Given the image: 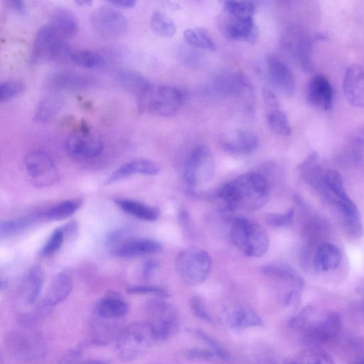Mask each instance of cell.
Returning a JSON list of instances; mask_svg holds the SVG:
<instances>
[{
	"mask_svg": "<svg viewBox=\"0 0 364 364\" xmlns=\"http://www.w3.org/2000/svg\"><path fill=\"white\" fill-rule=\"evenodd\" d=\"M270 187L265 178L257 173H248L225 184L217 192L229 211H254L268 202Z\"/></svg>",
	"mask_w": 364,
	"mask_h": 364,
	"instance_id": "cell-1",
	"label": "cell"
},
{
	"mask_svg": "<svg viewBox=\"0 0 364 364\" xmlns=\"http://www.w3.org/2000/svg\"><path fill=\"white\" fill-rule=\"evenodd\" d=\"M290 325L302 332L303 341L311 347L334 342L343 327L342 319L336 312H318L312 307L301 311Z\"/></svg>",
	"mask_w": 364,
	"mask_h": 364,
	"instance_id": "cell-2",
	"label": "cell"
},
{
	"mask_svg": "<svg viewBox=\"0 0 364 364\" xmlns=\"http://www.w3.org/2000/svg\"><path fill=\"white\" fill-rule=\"evenodd\" d=\"M184 94L169 85H151L137 98L138 109L164 117L175 115L184 104Z\"/></svg>",
	"mask_w": 364,
	"mask_h": 364,
	"instance_id": "cell-3",
	"label": "cell"
},
{
	"mask_svg": "<svg viewBox=\"0 0 364 364\" xmlns=\"http://www.w3.org/2000/svg\"><path fill=\"white\" fill-rule=\"evenodd\" d=\"M230 238L232 244L240 252L251 258L262 256L269 248V235L260 225L246 218H235Z\"/></svg>",
	"mask_w": 364,
	"mask_h": 364,
	"instance_id": "cell-4",
	"label": "cell"
},
{
	"mask_svg": "<svg viewBox=\"0 0 364 364\" xmlns=\"http://www.w3.org/2000/svg\"><path fill=\"white\" fill-rule=\"evenodd\" d=\"M157 342L152 328L146 322L133 323L124 329L118 336L116 354L120 360L131 361Z\"/></svg>",
	"mask_w": 364,
	"mask_h": 364,
	"instance_id": "cell-5",
	"label": "cell"
},
{
	"mask_svg": "<svg viewBox=\"0 0 364 364\" xmlns=\"http://www.w3.org/2000/svg\"><path fill=\"white\" fill-rule=\"evenodd\" d=\"M175 268L184 283L189 286H197L209 278L212 269V260L206 251L191 248L178 254Z\"/></svg>",
	"mask_w": 364,
	"mask_h": 364,
	"instance_id": "cell-6",
	"label": "cell"
},
{
	"mask_svg": "<svg viewBox=\"0 0 364 364\" xmlns=\"http://www.w3.org/2000/svg\"><path fill=\"white\" fill-rule=\"evenodd\" d=\"M164 298L149 300L144 305L146 323L152 328L157 341H165L178 329L179 316L175 308Z\"/></svg>",
	"mask_w": 364,
	"mask_h": 364,
	"instance_id": "cell-7",
	"label": "cell"
},
{
	"mask_svg": "<svg viewBox=\"0 0 364 364\" xmlns=\"http://www.w3.org/2000/svg\"><path fill=\"white\" fill-rule=\"evenodd\" d=\"M8 346L18 360L27 364L40 363L46 352L44 337L31 331H17L11 333L8 338Z\"/></svg>",
	"mask_w": 364,
	"mask_h": 364,
	"instance_id": "cell-8",
	"label": "cell"
},
{
	"mask_svg": "<svg viewBox=\"0 0 364 364\" xmlns=\"http://www.w3.org/2000/svg\"><path fill=\"white\" fill-rule=\"evenodd\" d=\"M66 39L51 23L45 24L38 30L33 44L31 61L40 64L68 55Z\"/></svg>",
	"mask_w": 364,
	"mask_h": 364,
	"instance_id": "cell-9",
	"label": "cell"
},
{
	"mask_svg": "<svg viewBox=\"0 0 364 364\" xmlns=\"http://www.w3.org/2000/svg\"><path fill=\"white\" fill-rule=\"evenodd\" d=\"M215 164L211 151L201 144L194 149L186 158L184 169V180L190 188H195L211 180Z\"/></svg>",
	"mask_w": 364,
	"mask_h": 364,
	"instance_id": "cell-10",
	"label": "cell"
},
{
	"mask_svg": "<svg viewBox=\"0 0 364 364\" xmlns=\"http://www.w3.org/2000/svg\"><path fill=\"white\" fill-rule=\"evenodd\" d=\"M90 23L97 35L108 39L124 37L129 28L126 17L112 7L96 9L91 15Z\"/></svg>",
	"mask_w": 364,
	"mask_h": 364,
	"instance_id": "cell-11",
	"label": "cell"
},
{
	"mask_svg": "<svg viewBox=\"0 0 364 364\" xmlns=\"http://www.w3.org/2000/svg\"><path fill=\"white\" fill-rule=\"evenodd\" d=\"M24 163L31 182L37 188L51 186L59 180L55 162L45 152L38 151L30 153Z\"/></svg>",
	"mask_w": 364,
	"mask_h": 364,
	"instance_id": "cell-12",
	"label": "cell"
},
{
	"mask_svg": "<svg viewBox=\"0 0 364 364\" xmlns=\"http://www.w3.org/2000/svg\"><path fill=\"white\" fill-rule=\"evenodd\" d=\"M65 147L71 157L78 160H90L101 155L104 142L99 133L88 128H82L69 135Z\"/></svg>",
	"mask_w": 364,
	"mask_h": 364,
	"instance_id": "cell-13",
	"label": "cell"
},
{
	"mask_svg": "<svg viewBox=\"0 0 364 364\" xmlns=\"http://www.w3.org/2000/svg\"><path fill=\"white\" fill-rule=\"evenodd\" d=\"M73 289V280L68 271L60 272L52 281L45 298L34 311L40 320L47 318L56 306L63 303L70 296Z\"/></svg>",
	"mask_w": 364,
	"mask_h": 364,
	"instance_id": "cell-14",
	"label": "cell"
},
{
	"mask_svg": "<svg viewBox=\"0 0 364 364\" xmlns=\"http://www.w3.org/2000/svg\"><path fill=\"white\" fill-rule=\"evenodd\" d=\"M262 98L265 105L267 123L273 133L280 136H289L292 133L288 117L281 109L275 93L268 88H263Z\"/></svg>",
	"mask_w": 364,
	"mask_h": 364,
	"instance_id": "cell-15",
	"label": "cell"
},
{
	"mask_svg": "<svg viewBox=\"0 0 364 364\" xmlns=\"http://www.w3.org/2000/svg\"><path fill=\"white\" fill-rule=\"evenodd\" d=\"M222 30L227 38L235 41L253 44L258 37L253 17H237L225 13Z\"/></svg>",
	"mask_w": 364,
	"mask_h": 364,
	"instance_id": "cell-16",
	"label": "cell"
},
{
	"mask_svg": "<svg viewBox=\"0 0 364 364\" xmlns=\"http://www.w3.org/2000/svg\"><path fill=\"white\" fill-rule=\"evenodd\" d=\"M312 41L313 39L309 34L302 30L291 32L285 41L286 50L307 72L312 69Z\"/></svg>",
	"mask_w": 364,
	"mask_h": 364,
	"instance_id": "cell-17",
	"label": "cell"
},
{
	"mask_svg": "<svg viewBox=\"0 0 364 364\" xmlns=\"http://www.w3.org/2000/svg\"><path fill=\"white\" fill-rule=\"evenodd\" d=\"M220 142L226 152L244 155L253 152L258 146L259 140L251 131L235 130L223 134Z\"/></svg>",
	"mask_w": 364,
	"mask_h": 364,
	"instance_id": "cell-18",
	"label": "cell"
},
{
	"mask_svg": "<svg viewBox=\"0 0 364 364\" xmlns=\"http://www.w3.org/2000/svg\"><path fill=\"white\" fill-rule=\"evenodd\" d=\"M162 250V246L157 240L129 237L113 249V253L117 258H129L157 253Z\"/></svg>",
	"mask_w": 364,
	"mask_h": 364,
	"instance_id": "cell-19",
	"label": "cell"
},
{
	"mask_svg": "<svg viewBox=\"0 0 364 364\" xmlns=\"http://www.w3.org/2000/svg\"><path fill=\"white\" fill-rule=\"evenodd\" d=\"M307 99L315 108L329 111L333 105L334 93L329 80L322 75L312 77L307 86Z\"/></svg>",
	"mask_w": 364,
	"mask_h": 364,
	"instance_id": "cell-20",
	"label": "cell"
},
{
	"mask_svg": "<svg viewBox=\"0 0 364 364\" xmlns=\"http://www.w3.org/2000/svg\"><path fill=\"white\" fill-rule=\"evenodd\" d=\"M345 95L354 107L364 108V68L359 65L349 66L343 82Z\"/></svg>",
	"mask_w": 364,
	"mask_h": 364,
	"instance_id": "cell-21",
	"label": "cell"
},
{
	"mask_svg": "<svg viewBox=\"0 0 364 364\" xmlns=\"http://www.w3.org/2000/svg\"><path fill=\"white\" fill-rule=\"evenodd\" d=\"M267 67L273 84L281 91L291 94L295 90V78L288 66L274 55L267 57Z\"/></svg>",
	"mask_w": 364,
	"mask_h": 364,
	"instance_id": "cell-22",
	"label": "cell"
},
{
	"mask_svg": "<svg viewBox=\"0 0 364 364\" xmlns=\"http://www.w3.org/2000/svg\"><path fill=\"white\" fill-rule=\"evenodd\" d=\"M160 173V166L156 162L140 159L127 162L119 166L107 179V184H113L127 179L134 175L154 176Z\"/></svg>",
	"mask_w": 364,
	"mask_h": 364,
	"instance_id": "cell-23",
	"label": "cell"
},
{
	"mask_svg": "<svg viewBox=\"0 0 364 364\" xmlns=\"http://www.w3.org/2000/svg\"><path fill=\"white\" fill-rule=\"evenodd\" d=\"M318 163L319 155L314 152L300 164L298 169L304 181L319 191L325 198L328 193L325 180V173Z\"/></svg>",
	"mask_w": 364,
	"mask_h": 364,
	"instance_id": "cell-24",
	"label": "cell"
},
{
	"mask_svg": "<svg viewBox=\"0 0 364 364\" xmlns=\"http://www.w3.org/2000/svg\"><path fill=\"white\" fill-rule=\"evenodd\" d=\"M128 312V304L122 296L115 293L100 299L94 307L95 316L115 320L124 318Z\"/></svg>",
	"mask_w": 364,
	"mask_h": 364,
	"instance_id": "cell-25",
	"label": "cell"
},
{
	"mask_svg": "<svg viewBox=\"0 0 364 364\" xmlns=\"http://www.w3.org/2000/svg\"><path fill=\"white\" fill-rule=\"evenodd\" d=\"M118 320L105 319L95 316L90 324V341L98 345H105L117 341L122 329Z\"/></svg>",
	"mask_w": 364,
	"mask_h": 364,
	"instance_id": "cell-26",
	"label": "cell"
},
{
	"mask_svg": "<svg viewBox=\"0 0 364 364\" xmlns=\"http://www.w3.org/2000/svg\"><path fill=\"white\" fill-rule=\"evenodd\" d=\"M48 82L57 90H82L92 86L94 79L74 72H60L54 75Z\"/></svg>",
	"mask_w": 364,
	"mask_h": 364,
	"instance_id": "cell-27",
	"label": "cell"
},
{
	"mask_svg": "<svg viewBox=\"0 0 364 364\" xmlns=\"http://www.w3.org/2000/svg\"><path fill=\"white\" fill-rule=\"evenodd\" d=\"M50 23L66 39L74 37L79 31V23L77 17L66 8L56 9L52 12Z\"/></svg>",
	"mask_w": 364,
	"mask_h": 364,
	"instance_id": "cell-28",
	"label": "cell"
},
{
	"mask_svg": "<svg viewBox=\"0 0 364 364\" xmlns=\"http://www.w3.org/2000/svg\"><path fill=\"white\" fill-rule=\"evenodd\" d=\"M334 204L342 212L347 231L354 237H361L363 233L361 218L354 202L347 196L336 200Z\"/></svg>",
	"mask_w": 364,
	"mask_h": 364,
	"instance_id": "cell-29",
	"label": "cell"
},
{
	"mask_svg": "<svg viewBox=\"0 0 364 364\" xmlns=\"http://www.w3.org/2000/svg\"><path fill=\"white\" fill-rule=\"evenodd\" d=\"M342 260L339 249L330 244H323L319 247L314 258L315 269L319 271L327 272L336 269Z\"/></svg>",
	"mask_w": 364,
	"mask_h": 364,
	"instance_id": "cell-30",
	"label": "cell"
},
{
	"mask_svg": "<svg viewBox=\"0 0 364 364\" xmlns=\"http://www.w3.org/2000/svg\"><path fill=\"white\" fill-rule=\"evenodd\" d=\"M64 100L59 94L48 95L43 99L35 113L34 119L39 124L51 122L63 108Z\"/></svg>",
	"mask_w": 364,
	"mask_h": 364,
	"instance_id": "cell-31",
	"label": "cell"
},
{
	"mask_svg": "<svg viewBox=\"0 0 364 364\" xmlns=\"http://www.w3.org/2000/svg\"><path fill=\"white\" fill-rule=\"evenodd\" d=\"M115 202L121 210L142 221L154 222L159 217L156 209L133 200L117 199Z\"/></svg>",
	"mask_w": 364,
	"mask_h": 364,
	"instance_id": "cell-32",
	"label": "cell"
},
{
	"mask_svg": "<svg viewBox=\"0 0 364 364\" xmlns=\"http://www.w3.org/2000/svg\"><path fill=\"white\" fill-rule=\"evenodd\" d=\"M120 87L129 91L139 98L149 88L151 84L138 73L133 70H122L115 78Z\"/></svg>",
	"mask_w": 364,
	"mask_h": 364,
	"instance_id": "cell-33",
	"label": "cell"
},
{
	"mask_svg": "<svg viewBox=\"0 0 364 364\" xmlns=\"http://www.w3.org/2000/svg\"><path fill=\"white\" fill-rule=\"evenodd\" d=\"M44 281V272L39 265L33 267L24 281L23 290V298L29 305L35 304L43 289Z\"/></svg>",
	"mask_w": 364,
	"mask_h": 364,
	"instance_id": "cell-34",
	"label": "cell"
},
{
	"mask_svg": "<svg viewBox=\"0 0 364 364\" xmlns=\"http://www.w3.org/2000/svg\"><path fill=\"white\" fill-rule=\"evenodd\" d=\"M40 218H43L42 214L3 221L0 224V236L2 238H8L22 233L39 221Z\"/></svg>",
	"mask_w": 364,
	"mask_h": 364,
	"instance_id": "cell-35",
	"label": "cell"
},
{
	"mask_svg": "<svg viewBox=\"0 0 364 364\" xmlns=\"http://www.w3.org/2000/svg\"><path fill=\"white\" fill-rule=\"evenodd\" d=\"M228 323L231 328L244 329L262 325L259 315L249 308H242L234 311L229 317Z\"/></svg>",
	"mask_w": 364,
	"mask_h": 364,
	"instance_id": "cell-36",
	"label": "cell"
},
{
	"mask_svg": "<svg viewBox=\"0 0 364 364\" xmlns=\"http://www.w3.org/2000/svg\"><path fill=\"white\" fill-rule=\"evenodd\" d=\"M81 200H69L61 202L44 213L43 218L48 221H60L74 215L82 206Z\"/></svg>",
	"mask_w": 364,
	"mask_h": 364,
	"instance_id": "cell-37",
	"label": "cell"
},
{
	"mask_svg": "<svg viewBox=\"0 0 364 364\" xmlns=\"http://www.w3.org/2000/svg\"><path fill=\"white\" fill-rule=\"evenodd\" d=\"M184 40L189 45L201 50L214 52L216 45L209 32L203 28H190L184 32Z\"/></svg>",
	"mask_w": 364,
	"mask_h": 364,
	"instance_id": "cell-38",
	"label": "cell"
},
{
	"mask_svg": "<svg viewBox=\"0 0 364 364\" xmlns=\"http://www.w3.org/2000/svg\"><path fill=\"white\" fill-rule=\"evenodd\" d=\"M150 23L152 30L161 37L171 38L177 32L175 21L159 11L153 13Z\"/></svg>",
	"mask_w": 364,
	"mask_h": 364,
	"instance_id": "cell-39",
	"label": "cell"
},
{
	"mask_svg": "<svg viewBox=\"0 0 364 364\" xmlns=\"http://www.w3.org/2000/svg\"><path fill=\"white\" fill-rule=\"evenodd\" d=\"M261 271L265 276L285 281L294 282L303 287V282L298 273L286 265H269L263 266Z\"/></svg>",
	"mask_w": 364,
	"mask_h": 364,
	"instance_id": "cell-40",
	"label": "cell"
},
{
	"mask_svg": "<svg viewBox=\"0 0 364 364\" xmlns=\"http://www.w3.org/2000/svg\"><path fill=\"white\" fill-rule=\"evenodd\" d=\"M68 57L72 62L84 68H99L105 64L104 58L100 54L93 51H70Z\"/></svg>",
	"mask_w": 364,
	"mask_h": 364,
	"instance_id": "cell-41",
	"label": "cell"
},
{
	"mask_svg": "<svg viewBox=\"0 0 364 364\" xmlns=\"http://www.w3.org/2000/svg\"><path fill=\"white\" fill-rule=\"evenodd\" d=\"M325 180L327 189L333 197L332 202L334 203L337 199H342L348 196L343 177L339 173L334 171V169H329L325 173Z\"/></svg>",
	"mask_w": 364,
	"mask_h": 364,
	"instance_id": "cell-42",
	"label": "cell"
},
{
	"mask_svg": "<svg viewBox=\"0 0 364 364\" xmlns=\"http://www.w3.org/2000/svg\"><path fill=\"white\" fill-rule=\"evenodd\" d=\"M300 358L289 364H334L330 355L318 347L309 348Z\"/></svg>",
	"mask_w": 364,
	"mask_h": 364,
	"instance_id": "cell-43",
	"label": "cell"
},
{
	"mask_svg": "<svg viewBox=\"0 0 364 364\" xmlns=\"http://www.w3.org/2000/svg\"><path fill=\"white\" fill-rule=\"evenodd\" d=\"M224 9L226 14L232 16L253 17L256 6L249 1H226Z\"/></svg>",
	"mask_w": 364,
	"mask_h": 364,
	"instance_id": "cell-44",
	"label": "cell"
},
{
	"mask_svg": "<svg viewBox=\"0 0 364 364\" xmlns=\"http://www.w3.org/2000/svg\"><path fill=\"white\" fill-rule=\"evenodd\" d=\"M26 90V84L19 80H9L0 86V102H7L22 94Z\"/></svg>",
	"mask_w": 364,
	"mask_h": 364,
	"instance_id": "cell-45",
	"label": "cell"
},
{
	"mask_svg": "<svg viewBox=\"0 0 364 364\" xmlns=\"http://www.w3.org/2000/svg\"><path fill=\"white\" fill-rule=\"evenodd\" d=\"M66 236L62 227L55 229L41 250L44 257L51 256L57 253L62 247Z\"/></svg>",
	"mask_w": 364,
	"mask_h": 364,
	"instance_id": "cell-46",
	"label": "cell"
},
{
	"mask_svg": "<svg viewBox=\"0 0 364 364\" xmlns=\"http://www.w3.org/2000/svg\"><path fill=\"white\" fill-rule=\"evenodd\" d=\"M294 215L293 209L284 214L270 213L265 216V222L274 227H285L292 224Z\"/></svg>",
	"mask_w": 364,
	"mask_h": 364,
	"instance_id": "cell-47",
	"label": "cell"
},
{
	"mask_svg": "<svg viewBox=\"0 0 364 364\" xmlns=\"http://www.w3.org/2000/svg\"><path fill=\"white\" fill-rule=\"evenodd\" d=\"M128 293L132 295H153L160 298L169 297L163 288L153 285H135L128 287Z\"/></svg>",
	"mask_w": 364,
	"mask_h": 364,
	"instance_id": "cell-48",
	"label": "cell"
},
{
	"mask_svg": "<svg viewBox=\"0 0 364 364\" xmlns=\"http://www.w3.org/2000/svg\"><path fill=\"white\" fill-rule=\"evenodd\" d=\"M194 334L211 348V351L214 352L216 356L222 359H227L229 358L228 353L226 350L215 341L211 336L200 329L194 330Z\"/></svg>",
	"mask_w": 364,
	"mask_h": 364,
	"instance_id": "cell-49",
	"label": "cell"
},
{
	"mask_svg": "<svg viewBox=\"0 0 364 364\" xmlns=\"http://www.w3.org/2000/svg\"><path fill=\"white\" fill-rule=\"evenodd\" d=\"M128 235V231L125 229L115 230L111 232L106 237V245L113 250L129 238Z\"/></svg>",
	"mask_w": 364,
	"mask_h": 364,
	"instance_id": "cell-50",
	"label": "cell"
},
{
	"mask_svg": "<svg viewBox=\"0 0 364 364\" xmlns=\"http://www.w3.org/2000/svg\"><path fill=\"white\" fill-rule=\"evenodd\" d=\"M191 307L194 314L201 320L209 323H213V320L210 314L205 309L202 301L199 298H193L191 300Z\"/></svg>",
	"mask_w": 364,
	"mask_h": 364,
	"instance_id": "cell-51",
	"label": "cell"
},
{
	"mask_svg": "<svg viewBox=\"0 0 364 364\" xmlns=\"http://www.w3.org/2000/svg\"><path fill=\"white\" fill-rule=\"evenodd\" d=\"M352 138L353 154L356 162H358L362 157L364 149V127L358 129Z\"/></svg>",
	"mask_w": 364,
	"mask_h": 364,
	"instance_id": "cell-52",
	"label": "cell"
},
{
	"mask_svg": "<svg viewBox=\"0 0 364 364\" xmlns=\"http://www.w3.org/2000/svg\"><path fill=\"white\" fill-rule=\"evenodd\" d=\"M160 268V263L155 260L145 262L142 267L141 276L144 280L151 279Z\"/></svg>",
	"mask_w": 364,
	"mask_h": 364,
	"instance_id": "cell-53",
	"label": "cell"
},
{
	"mask_svg": "<svg viewBox=\"0 0 364 364\" xmlns=\"http://www.w3.org/2000/svg\"><path fill=\"white\" fill-rule=\"evenodd\" d=\"M88 345V342L80 344L75 349L72 350L66 355L62 359L61 364H75L76 361H78L82 354L84 349L87 347Z\"/></svg>",
	"mask_w": 364,
	"mask_h": 364,
	"instance_id": "cell-54",
	"label": "cell"
},
{
	"mask_svg": "<svg viewBox=\"0 0 364 364\" xmlns=\"http://www.w3.org/2000/svg\"><path fill=\"white\" fill-rule=\"evenodd\" d=\"M186 355L189 358H202L209 360L214 356H216L214 352L212 351H207L200 349H191L186 352Z\"/></svg>",
	"mask_w": 364,
	"mask_h": 364,
	"instance_id": "cell-55",
	"label": "cell"
},
{
	"mask_svg": "<svg viewBox=\"0 0 364 364\" xmlns=\"http://www.w3.org/2000/svg\"><path fill=\"white\" fill-rule=\"evenodd\" d=\"M109 3L115 8L128 9L133 8L136 2L133 0H114V1H110Z\"/></svg>",
	"mask_w": 364,
	"mask_h": 364,
	"instance_id": "cell-56",
	"label": "cell"
},
{
	"mask_svg": "<svg viewBox=\"0 0 364 364\" xmlns=\"http://www.w3.org/2000/svg\"><path fill=\"white\" fill-rule=\"evenodd\" d=\"M8 3L11 8L19 14H23L26 12V3L20 1V0H10Z\"/></svg>",
	"mask_w": 364,
	"mask_h": 364,
	"instance_id": "cell-57",
	"label": "cell"
},
{
	"mask_svg": "<svg viewBox=\"0 0 364 364\" xmlns=\"http://www.w3.org/2000/svg\"><path fill=\"white\" fill-rule=\"evenodd\" d=\"M77 364H108V362L104 360H88Z\"/></svg>",
	"mask_w": 364,
	"mask_h": 364,
	"instance_id": "cell-58",
	"label": "cell"
},
{
	"mask_svg": "<svg viewBox=\"0 0 364 364\" xmlns=\"http://www.w3.org/2000/svg\"><path fill=\"white\" fill-rule=\"evenodd\" d=\"M79 6L82 7H89L93 4L92 1H89V0H78V1L76 2Z\"/></svg>",
	"mask_w": 364,
	"mask_h": 364,
	"instance_id": "cell-59",
	"label": "cell"
},
{
	"mask_svg": "<svg viewBox=\"0 0 364 364\" xmlns=\"http://www.w3.org/2000/svg\"><path fill=\"white\" fill-rule=\"evenodd\" d=\"M354 364H364V356L357 360Z\"/></svg>",
	"mask_w": 364,
	"mask_h": 364,
	"instance_id": "cell-60",
	"label": "cell"
}]
</instances>
